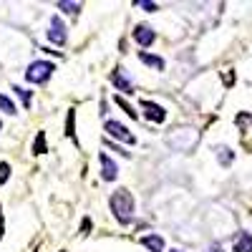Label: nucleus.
I'll list each match as a JSON object with an SVG mask.
<instances>
[{"mask_svg": "<svg viewBox=\"0 0 252 252\" xmlns=\"http://www.w3.org/2000/svg\"><path fill=\"white\" fill-rule=\"evenodd\" d=\"M139 106H141V111H144V116L146 119H149V121H154V124H164L166 121V111L159 106V103H154V101H141L139 103Z\"/></svg>", "mask_w": 252, "mask_h": 252, "instance_id": "obj_6", "label": "nucleus"}, {"mask_svg": "<svg viewBox=\"0 0 252 252\" xmlns=\"http://www.w3.org/2000/svg\"><path fill=\"white\" fill-rule=\"evenodd\" d=\"M134 5H136V8H144L146 13H154V10H159V8H157V3H149V0H136Z\"/></svg>", "mask_w": 252, "mask_h": 252, "instance_id": "obj_20", "label": "nucleus"}, {"mask_svg": "<svg viewBox=\"0 0 252 252\" xmlns=\"http://www.w3.org/2000/svg\"><path fill=\"white\" fill-rule=\"evenodd\" d=\"M98 164H101V179L103 182H114L119 177V166L114 159H109V154H98Z\"/></svg>", "mask_w": 252, "mask_h": 252, "instance_id": "obj_8", "label": "nucleus"}, {"mask_svg": "<svg viewBox=\"0 0 252 252\" xmlns=\"http://www.w3.org/2000/svg\"><path fill=\"white\" fill-rule=\"evenodd\" d=\"M13 91H15L20 98H23V106H31V91H28V89H20V86H15Z\"/></svg>", "mask_w": 252, "mask_h": 252, "instance_id": "obj_19", "label": "nucleus"}, {"mask_svg": "<svg viewBox=\"0 0 252 252\" xmlns=\"http://www.w3.org/2000/svg\"><path fill=\"white\" fill-rule=\"evenodd\" d=\"M53 71H56V66L51 61H33L28 66V71H26V78L31 83H35V86H43V83L53 76Z\"/></svg>", "mask_w": 252, "mask_h": 252, "instance_id": "obj_2", "label": "nucleus"}, {"mask_svg": "<svg viewBox=\"0 0 252 252\" xmlns=\"http://www.w3.org/2000/svg\"><path fill=\"white\" fill-rule=\"evenodd\" d=\"M48 146H46V131H38L33 139V154H46Z\"/></svg>", "mask_w": 252, "mask_h": 252, "instance_id": "obj_14", "label": "nucleus"}, {"mask_svg": "<svg viewBox=\"0 0 252 252\" xmlns=\"http://www.w3.org/2000/svg\"><path fill=\"white\" fill-rule=\"evenodd\" d=\"M116 103L126 111V116H129V119H136V116H139V111H134V109L129 106V103H126V98H124V96H116Z\"/></svg>", "mask_w": 252, "mask_h": 252, "instance_id": "obj_16", "label": "nucleus"}, {"mask_svg": "<svg viewBox=\"0 0 252 252\" xmlns=\"http://www.w3.org/2000/svg\"><path fill=\"white\" fill-rule=\"evenodd\" d=\"M215 152H217V159H220L222 166H229V164H232V159H235L232 149H227V146H215Z\"/></svg>", "mask_w": 252, "mask_h": 252, "instance_id": "obj_13", "label": "nucleus"}, {"mask_svg": "<svg viewBox=\"0 0 252 252\" xmlns=\"http://www.w3.org/2000/svg\"><path fill=\"white\" fill-rule=\"evenodd\" d=\"M0 129H3V124H0Z\"/></svg>", "mask_w": 252, "mask_h": 252, "instance_id": "obj_27", "label": "nucleus"}, {"mask_svg": "<svg viewBox=\"0 0 252 252\" xmlns=\"http://www.w3.org/2000/svg\"><path fill=\"white\" fill-rule=\"evenodd\" d=\"M146 250H152V252H164V237H159V235H146V237H141L139 240Z\"/></svg>", "mask_w": 252, "mask_h": 252, "instance_id": "obj_10", "label": "nucleus"}, {"mask_svg": "<svg viewBox=\"0 0 252 252\" xmlns=\"http://www.w3.org/2000/svg\"><path fill=\"white\" fill-rule=\"evenodd\" d=\"M48 40L56 46H63L66 43V26H63V20L58 15L51 18V28H48Z\"/></svg>", "mask_w": 252, "mask_h": 252, "instance_id": "obj_7", "label": "nucleus"}, {"mask_svg": "<svg viewBox=\"0 0 252 252\" xmlns=\"http://www.w3.org/2000/svg\"><path fill=\"white\" fill-rule=\"evenodd\" d=\"M89 229H91V220L86 217V220L81 222V235H89Z\"/></svg>", "mask_w": 252, "mask_h": 252, "instance_id": "obj_22", "label": "nucleus"}, {"mask_svg": "<svg viewBox=\"0 0 252 252\" xmlns=\"http://www.w3.org/2000/svg\"><path fill=\"white\" fill-rule=\"evenodd\" d=\"M66 136H76V131H73V111H68V121H66Z\"/></svg>", "mask_w": 252, "mask_h": 252, "instance_id": "obj_21", "label": "nucleus"}, {"mask_svg": "<svg viewBox=\"0 0 252 252\" xmlns=\"http://www.w3.org/2000/svg\"><path fill=\"white\" fill-rule=\"evenodd\" d=\"M111 83L116 86V91H124L126 96H131V94H136L134 91V81L129 78V73H126V68H121V66H116L114 71H111Z\"/></svg>", "mask_w": 252, "mask_h": 252, "instance_id": "obj_4", "label": "nucleus"}, {"mask_svg": "<svg viewBox=\"0 0 252 252\" xmlns=\"http://www.w3.org/2000/svg\"><path fill=\"white\" fill-rule=\"evenodd\" d=\"M139 61H141V63H146V66H149V68L164 71V58H159V56H152V53L141 51V53H139Z\"/></svg>", "mask_w": 252, "mask_h": 252, "instance_id": "obj_11", "label": "nucleus"}, {"mask_svg": "<svg viewBox=\"0 0 252 252\" xmlns=\"http://www.w3.org/2000/svg\"><path fill=\"white\" fill-rule=\"evenodd\" d=\"M10 179V164L8 161H0V184H5Z\"/></svg>", "mask_w": 252, "mask_h": 252, "instance_id": "obj_18", "label": "nucleus"}, {"mask_svg": "<svg viewBox=\"0 0 252 252\" xmlns=\"http://www.w3.org/2000/svg\"><path fill=\"white\" fill-rule=\"evenodd\" d=\"M56 8H61L63 13H68V15H78V10H81V3H68V0H58V3H56Z\"/></svg>", "mask_w": 252, "mask_h": 252, "instance_id": "obj_15", "label": "nucleus"}, {"mask_svg": "<svg viewBox=\"0 0 252 252\" xmlns=\"http://www.w3.org/2000/svg\"><path fill=\"white\" fill-rule=\"evenodd\" d=\"M3 232H5V222H3V212H0V240H3Z\"/></svg>", "mask_w": 252, "mask_h": 252, "instance_id": "obj_24", "label": "nucleus"}, {"mask_svg": "<svg viewBox=\"0 0 252 252\" xmlns=\"http://www.w3.org/2000/svg\"><path fill=\"white\" fill-rule=\"evenodd\" d=\"M199 141V131L194 129H174V134H169V146H174V149L179 152H189L192 146Z\"/></svg>", "mask_w": 252, "mask_h": 252, "instance_id": "obj_3", "label": "nucleus"}, {"mask_svg": "<svg viewBox=\"0 0 252 252\" xmlns=\"http://www.w3.org/2000/svg\"><path fill=\"white\" fill-rule=\"evenodd\" d=\"M172 252H179V250H172Z\"/></svg>", "mask_w": 252, "mask_h": 252, "instance_id": "obj_26", "label": "nucleus"}, {"mask_svg": "<svg viewBox=\"0 0 252 252\" xmlns=\"http://www.w3.org/2000/svg\"><path fill=\"white\" fill-rule=\"evenodd\" d=\"M103 129H106V134L109 136H114L116 141H124V144H136V136L126 129L124 124H119V121H106L103 124Z\"/></svg>", "mask_w": 252, "mask_h": 252, "instance_id": "obj_5", "label": "nucleus"}, {"mask_svg": "<svg viewBox=\"0 0 252 252\" xmlns=\"http://www.w3.org/2000/svg\"><path fill=\"white\" fill-rule=\"evenodd\" d=\"M235 252H252V235L250 232H240L235 237Z\"/></svg>", "mask_w": 252, "mask_h": 252, "instance_id": "obj_12", "label": "nucleus"}, {"mask_svg": "<svg viewBox=\"0 0 252 252\" xmlns=\"http://www.w3.org/2000/svg\"><path fill=\"white\" fill-rule=\"evenodd\" d=\"M154 38H157V33L149 28V26H144V23H139L136 28H134V40L141 46V48H149L152 43H154Z\"/></svg>", "mask_w": 252, "mask_h": 252, "instance_id": "obj_9", "label": "nucleus"}, {"mask_svg": "<svg viewBox=\"0 0 252 252\" xmlns=\"http://www.w3.org/2000/svg\"><path fill=\"white\" fill-rule=\"evenodd\" d=\"M0 111H5V114H15V103H13L8 96H3V94H0Z\"/></svg>", "mask_w": 252, "mask_h": 252, "instance_id": "obj_17", "label": "nucleus"}, {"mask_svg": "<svg viewBox=\"0 0 252 252\" xmlns=\"http://www.w3.org/2000/svg\"><path fill=\"white\" fill-rule=\"evenodd\" d=\"M222 78H224V83H227V86H232V83H235V73H232V71H227Z\"/></svg>", "mask_w": 252, "mask_h": 252, "instance_id": "obj_23", "label": "nucleus"}, {"mask_svg": "<svg viewBox=\"0 0 252 252\" xmlns=\"http://www.w3.org/2000/svg\"><path fill=\"white\" fill-rule=\"evenodd\" d=\"M207 252H222V247H217V245H215V247H209Z\"/></svg>", "mask_w": 252, "mask_h": 252, "instance_id": "obj_25", "label": "nucleus"}, {"mask_svg": "<svg viewBox=\"0 0 252 252\" xmlns=\"http://www.w3.org/2000/svg\"><path fill=\"white\" fill-rule=\"evenodd\" d=\"M109 204H111V212H114L119 224L131 222V217H134V197H131L129 189H124V187L116 189V192L111 194V199H109Z\"/></svg>", "mask_w": 252, "mask_h": 252, "instance_id": "obj_1", "label": "nucleus"}]
</instances>
